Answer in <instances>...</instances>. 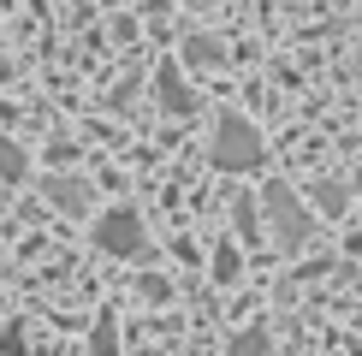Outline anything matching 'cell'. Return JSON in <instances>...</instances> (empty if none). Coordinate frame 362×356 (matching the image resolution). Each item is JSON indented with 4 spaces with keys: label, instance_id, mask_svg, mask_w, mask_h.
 Wrapping results in <instances>:
<instances>
[{
    "label": "cell",
    "instance_id": "6da1fadb",
    "mask_svg": "<svg viewBox=\"0 0 362 356\" xmlns=\"http://www.w3.org/2000/svg\"><path fill=\"white\" fill-rule=\"evenodd\" d=\"M262 160H267L262 131H255L250 119L226 113L220 131H214V167H220V172H250V167H262Z\"/></svg>",
    "mask_w": 362,
    "mask_h": 356
},
{
    "label": "cell",
    "instance_id": "5b68a950",
    "mask_svg": "<svg viewBox=\"0 0 362 356\" xmlns=\"http://www.w3.org/2000/svg\"><path fill=\"white\" fill-rule=\"evenodd\" d=\"M155 89H160V101H167V113H196V95L178 83V71H173V66L155 78Z\"/></svg>",
    "mask_w": 362,
    "mask_h": 356
},
{
    "label": "cell",
    "instance_id": "7c38bea8",
    "mask_svg": "<svg viewBox=\"0 0 362 356\" xmlns=\"http://www.w3.org/2000/svg\"><path fill=\"white\" fill-rule=\"evenodd\" d=\"M238 232H250V237H255V202H250V196L238 202Z\"/></svg>",
    "mask_w": 362,
    "mask_h": 356
},
{
    "label": "cell",
    "instance_id": "8fae6325",
    "mask_svg": "<svg viewBox=\"0 0 362 356\" xmlns=\"http://www.w3.org/2000/svg\"><path fill=\"white\" fill-rule=\"evenodd\" d=\"M315 202H321L327 214H344V190L339 184H315Z\"/></svg>",
    "mask_w": 362,
    "mask_h": 356
},
{
    "label": "cell",
    "instance_id": "ba28073f",
    "mask_svg": "<svg viewBox=\"0 0 362 356\" xmlns=\"http://www.w3.org/2000/svg\"><path fill=\"white\" fill-rule=\"evenodd\" d=\"M89 350H95V356H113V350H119V321H113V315H101V321H95V333H89Z\"/></svg>",
    "mask_w": 362,
    "mask_h": 356
},
{
    "label": "cell",
    "instance_id": "277c9868",
    "mask_svg": "<svg viewBox=\"0 0 362 356\" xmlns=\"http://www.w3.org/2000/svg\"><path fill=\"white\" fill-rule=\"evenodd\" d=\"M48 202H59L66 214H83L89 208V184H78V178H48Z\"/></svg>",
    "mask_w": 362,
    "mask_h": 356
},
{
    "label": "cell",
    "instance_id": "52a82bcc",
    "mask_svg": "<svg viewBox=\"0 0 362 356\" xmlns=\"http://www.w3.org/2000/svg\"><path fill=\"white\" fill-rule=\"evenodd\" d=\"M185 59H190V66H226V48L214 36H190L185 42Z\"/></svg>",
    "mask_w": 362,
    "mask_h": 356
},
{
    "label": "cell",
    "instance_id": "8992f818",
    "mask_svg": "<svg viewBox=\"0 0 362 356\" xmlns=\"http://www.w3.org/2000/svg\"><path fill=\"white\" fill-rule=\"evenodd\" d=\"M226 356H274V338H267V326H250L226 345Z\"/></svg>",
    "mask_w": 362,
    "mask_h": 356
},
{
    "label": "cell",
    "instance_id": "30bf717a",
    "mask_svg": "<svg viewBox=\"0 0 362 356\" xmlns=\"http://www.w3.org/2000/svg\"><path fill=\"white\" fill-rule=\"evenodd\" d=\"M238 273H244V261H238V249H232V244H220V256H214V279H220V285H232Z\"/></svg>",
    "mask_w": 362,
    "mask_h": 356
},
{
    "label": "cell",
    "instance_id": "7a4b0ae2",
    "mask_svg": "<svg viewBox=\"0 0 362 356\" xmlns=\"http://www.w3.org/2000/svg\"><path fill=\"white\" fill-rule=\"evenodd\" d=\"M262 208H267V220H274V232H279V244H303V237L315 232V220H309V208L297 202V190L291 184H267V196H262Z\"/></svg>",
    "mask_w": 362,
    "mask_h": 356
},
{
    "label": "cell",
    "instance_id": "3957f363",
    "mask_svg": "<svg viewBox=\"0 0 362 356\" xmlns=\"http://www.w3.org/2000/svg\"><path fill=\"white\" fill-rule=\"evenodd\" d=\"M95 249H107V256H143V220L131 208L101 214L95 220Z\"/></svg>",
    "mask_w": 362,
    "mask_h": 356
},
{
    "label": "cell",
    "instance_id": "9c48e42d",
    "mask_svg": "<svg viewBox=\"0 0 362 356\" xmlns=\"http://www.w3.org/2000/svg\"><path fill=\"white\" fill-rule=\"evenodd\" d=\"M24 167H30V160H24V148L0 137V178H12V184H18V178H24Z\"/></svg>",
    "mask_w": 362,
    "mask_h": 356
},
{
    "label": "cell",
    "instance_id": "4fadbf2b",
    "mask_svg": "<svg viewBox=\"0 0 362 356\" xmlns=\"http://www.w3.org/2000/svg\"><path fill=\"white\" fill-rule=\"evenodd\" d=\"M190 6H214V0H190Z\"/></svg>",
    "mask_w": 362,
    "mask_h": 356
}]
</instances>
